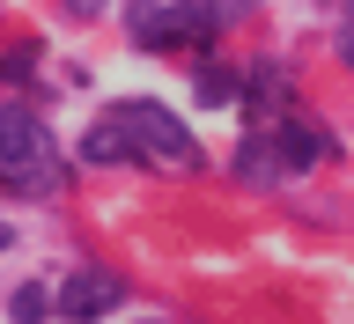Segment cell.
Listing matches in <instances>:
<instances>
[{
	"label": "cell",
	"mask_w": 354,
	"mask_h": 324,
	"mask_svg": "<svg viewBox=\"0 0 354 324\" xmlns=\"http://www.w3.org/2000/svg\"><path fill=\"white\" fill-rule=\"evenodd\" d=\"M59 177H66L59 140H52V133L37 126V111L0 104V184H8V192L44 199V192H59Z\"/></svg>",
	"instance_id": "6da1fadb"
},
{
	"label": "cell",
	"mask_w": 354,
	"mask_h": 324,
	"mask_svg": "<svg viewBox=\"0 0 354 324\" xmlns=\"http://www.w3.org/2000/svg\"><path fill=\"white\" fill-rule=\"evenodd\" d=\"M111 126L126 133L133 155H140V162H155V170H199V140L177 126L162 104H148V96H126V104H111Z\"/></svg>",
	"instance_id": "7a4b0ae2"
},
{
	"label": "cell",
	"mask_w": 354,
	"mask_h": 324,
	"mask_svg": "<svg viewBox=\"0 0 354 324\" xmlns=\"http://www.w3.org/2000/svg\"><path fill=\"white\" fill-rule=\"evenodd\" d=\"M126 30L133 44L170 52V44H207L214 15H207V0H126Z\"/></svg>",
	"instance_id": "3957f363"
},
{
	"label": "cell",
	"mask_w": 354,
	"mask_h": 324,
	"mask_svg": "<svg viewBox=\"0 0 354 324\" xmlns=\"http://www.w3.org/2000/svg\"><path fill=\"white\" fill-rule=\"evenodd\" d=\"M126 303V280H111V273H66L59 287H52V309H59L66 324H96V317H111V309Z\"/></svg>",
	"instance_id": "277c9868"
},
{
	"label": "cell",
	"mask_w": 354,
	"mask_h": 324,
	"mask_svg": "<svg viewBox=\"0 0 354 324\" xmlns=\"http://www.w3.org/2000/svg\"><path fill=\"white\" fill-rule=\"evenodd\" d=\"M273 155H281V170H310L317 162V133L310 126H273Z\"/></svg>",
	"instance_id": "5b68a950"
},
{
	"label": "cell",
	"mask_w": 354,
	"mask_h": 324,
	"mask_svg": "<svg viewBox=\"0 0 354 324\" xmlns=\"http://www.w3.org/2000/svg\"><path fill=\"white\" fill-rule=\"evenodd\" d=\"M199 104H243V74L236 66H199Z\"/></svg>",
	"instance_id": "8992f818"
},
{
	"label": "cell",
	"mask_w": 354,
	"mask_h": 324,
	"mask_svg": "<svg viewBox=\"0 0 354 324\" xmlns=\"http://www.w3.org/2000/svg\"><path fill=\"white\" fill-rule=\"evenodd\" d=\"M82 162H133V140H126L118 126H96V133L82 140Z\"/></svg>",
	"instance_id": "52a82bcc"
},
{
	"label": "cell",
	"mask_w": 354,
	"mask_h": 324,
	"mask_svg": "<svg viewBox=\"0 0 354 324\" xmlns=\"http://www.w3.org/2000/svg\"><path fill=\"white\" fill-rule=\"evenodd\" d=\"M8 317H15V324H44V317H52V287H44V280L15 287V303H8Z\"/></svg>",
	"instance_id": "ba28073f"
},
{
	"label": "cell",
	"mask_w": 354,
	"mask_h": 324,
	"mask_svg": "<svg viewBox=\"0 0 354 324\" xmlns=\"http://www.w3.org/2000/svg\"><path fill=\"white\" fill-rule=\"evenodd\" d=\"M236 170H243V184H273V140H243V155H236Z\"/></svg>",
	"instance_id": "9c48e42d"
},
{
	"label": "cell",
	"mask_w": 354,
	"mask_h": 324,
	"mask_svg": "<svg viewBox=\"0 0 354 324\" xmlns=\"http://www.w3.org/2000/svg\"><path fill=\"white\" fill-rule=\"evenodd\" d=\"M339 59L354 66V0H347V30H339Z\"/></svg>",
	"instance_id": "30bf717a"
},
{
	"label": "cell",
	"mask_w": 354,
	"mask_h": 324,
	"mask_svg": "<svg viewBox=\"0 0 354 324\" xmlns=\"http://www.w3.org/2000/svg\"><path fill=\"white\" fill-rule=\"evenodd\" d=\"M96 8H104V0H74V15H96Z\"/></svg>",
	"instance_id": "8fae6325"
},
{
	"label": "cell",
	"mask_w": 354,
	"mask_h": 324,
	"mask_svg": "<svg viewBox=\"0 0 354 324\" xmlns=\"http://www.w3.org/2000/svg\"><path fill=\"white\" fill-rule=\"evenodd\" d=\"M8 243H15V229H8V221H0V251H8Z\"/></svg>",
	"instance_id": "7c38bea8"
}]
</instances>
